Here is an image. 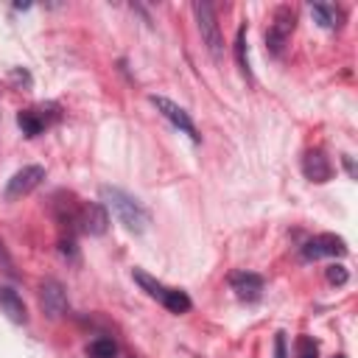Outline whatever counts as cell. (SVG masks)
Here are the masks:
<instances>
[{"label":"cell","instance_id":"6da1fadb","mask_svg":"<svg viewBox=\"0 0 358 358\" xmlns=\"http://www.w3.org/2000/svg\"><path fill=\"white\" fill-rule=\"evenodd\" d=\"M101 204H103L106 210H112V215H115L129 232H134V235L145 232L148 224H151V213L143 207V201L134 199L131 193L115 187V185H103V187H101Z\"/></svg>","mask_w":358,"mask_h":358},{"label":"cell","instance_id":"7a4b0ae2","mask_svg":"<svg viewBox=\"0 0 358 358\" xmlns=\"http://www.w3.org/2000/svg\"><path fill=\"white\" fill-rule=\"evenodd\" d=\"M193 14H196V25H199V34H201V42L207 48V53L218 62L221 53H224V36H221V28H218V14L210 3L204 0H196L193 3Z\"/></svg>","mask_w":358,"mask_h":358},{"label":"cell","instance_id":"3957f363","mask_svg":"<svg viewBox=\"0 0 358 358\" xmlns=\"http://www.w3.org/2000/svg\"><path fill=\"white\" fill-rule=\"evenodd\" d=\"M294 25H296V14L288 8V6H280L268 22V31H266V50L268 56H280L294 34Z\"/></svg>","mask_w":358,"mask_h":358},{"label":"cell","instance_id":"277c9868","mask_svg":"<svg viewBox=\"0 0 358 358\" xmlns=\"http://www.w3.org/2000/svg\"><path fill=\"white\" fill-rule=\"evenodd\" d=\"M39 305H42L45 316H50V319L64 316V313L70 310V299H67L64 285H62L59 280H53V277L42 280V282H39Z\"/></svg>","mask_w":358,"mask_h":358},{"label":"cell","instance_id":"5b68a950","mask_svg":"<svg viewBox=\"0 0 358 358\" xmlns=\"http://www.w3.org/2000/svg\"><path fill=\"white\" fill-rule=\"evenodd\" d=\"M151 103L157 106V112L173 126V129H179L182 134H187L193 143H199L201 137H199V131H196V123L190 120V115L179 106V103H173V101H168V98H162V95H151Z\"/></svg>","mask_w":358,"mask_h":358},{"label":"cell","instance_id":"8992f818","mask_svg":"<svg viewBox=\"0 0 358 358\" xmlns=\"http://www.w3.org/2000/svg\"><path fill=\"white\" fill-rule=\"evenodd\" d=\"M42 179H45V168L42 165H25V168H20L8 179V185H6V199L8 201H17V199L28 196L31 190H36L42 185Z\"/></svg>","mask_w":358,"mask_h":358},{"label":"cell","instance_id":"52a82bcc","mask_svg":"<svg viewBox=\"0 0 358 358\" xmlns=\"http://www.w3.org/2000/svg\"><path fill=\"white\" fill-rule=\"evenodd\" d=\"M347 255V243L344 238L333 235V232H322L316 238H310L305 246H302V257L305 260H319V257H341Z\"/></svg>","mask_w":358,"mask_h":358},{"label":"cell","instance_id":"ba28073f","mask_svg":"<svg viewBox=\"0 0 358 358\" xmlns=\"http://www.w3.org/2000/svg\"><path fill=\"white\" fill-rule=\"evenodd\" d=\"M109 227V213L101 201H84L78 210V229L87 235H103Z\"/></svg>","mask_w":358,"mask_h":358},{"label":"cell","instance_id":"9c48e42d","mask_svg":"<svg viewBox=\"0 0 358 358\" xmlns=\"http://www.w3.org/2000/svg\"><path fill=\"white\" fill-rule=\"evenodd\" d=\"M229 285H232L235 296L243 299V302H257L260 294H263V277L255 274V271H235L229 277Z\"/></svg>","mask_w":358,"mask_h":358},{"label":"cell","instance_id":"30bf717a","mask_svg":"<svg viewBox=\"0 0 358 358\" xmlns=\"http://www.w3.org/2000/svg\"><path fill=\"white\" fill-rule=\"evenodd\" d=\"M302 173H305V179H310V182H327V179L333 176L330 159L324 157L322 148H310V151L302 157Z\"/></svg>","mask_w":358,"mask_h":358},{"label":"cell","instance_id":"8fae6325","mask_svg":"<svg viewBox=\"0 0 358 358\" xmlns=\"http://www.w3.org/2000/svg\"><path fill=\"white\" fill-rule=\"evenodd\" d=\"M0 310L14 322V324H25L28 322V308L22 302V296L8 288V285H0Z\"/></svg>","mask_w":358,"mask_h":358},{"label":"cell","instance_id":"7c38bea8","mask_svg":"<svg viewBox=\"0 0 358 358\" xmlns=\"http://www.w3.org/2000/svg\"><path fill=\"white\" fill-rule=\"evenodd\" d=\"M131 277H134V282H137V285H140L151 299H157L159 305L165 302V296H168V291H171L168 285H162L157 277H151V274H148V271H143V268H131Z\"/></svg>","mask_w":358,"mask_h":358},{"label":"cell","instance_id":"4fadbf2b","mask_svg":"<svg viewBox=\"0 0 358 358\" xmlns=\"http://www.w3.org/2000/svg\"><path fill=\"white\" fill-rule=\"evenodd\" d=\"M17 123H20V129H22L25 137H36V134H42V131L48 129V120H45L36 109H22V112L17 115Z\"/></svg>","mask_w":358,"mask_h":358},{"label":"cell","instance_id":"5bb4252c","mask_svg":"<svg viewBox=\"0 0 358 358\" xmlns=\"http://www.w3.org/2000/svg\"><path fill=\"white\" fill-rule=\"evenodd\" d=\"M310 14L319 20V25H322V28H338V25H341V22H338V20H341V11H338V8H333V6L313 3V6H310Z\"/></svg>","mask_w":358,"mask_h":358},{"label":"cell","instance_id":"9a60e30c","mask_svg":"<svg viewBox=\"0 0 358 358\" xmlns=\"http://www.w3.org/2000/svg\"><path fill=\"white\" fill-rule=\"evenodd\" d=\"M162 308L179 316V313H187V310L193 308V302H190V296H187L185 291H179V288H171V291H168V296H165V302H162Z\"/></svg>","mask_w":358,"mask_h":358},{"label":"cell","instance_id":"2e32d148","mask_svg":"<svg viewBox=\"0 0 358 358\" xmlns=\"http://www.w3.org/2000/svg\"><path fill=\"white\" fill-rule=\"evenodd\" d=\"M87 355H90V358H117V347H115L112 338L98 336V338H92V341L87 344Z\"/></svg>","mask_w":358,"mask_h":358},{"label":"cell","instance_id":"e0dca14e","mask_svg":"<svg viewBox=\"0 0 358 358\" xmlns=\"http://www.w3.org/2000/svg\"><path fill=\"white\" fill-rule=\"evenodd\" d=\"M235 59H238L241 73L249 78V53H246V28L243 25L238 28V36H235Z\"/></svg>","mask_w":358,"mask_h":358},{"label":"cell","instance_id":"ac0fdd59","mask_svg":"<svg viewBox=\"0 0 358 358\" xmlns=\"http://www.w3.org/2000/svg\"><path fill=\"white\" fill-rule=\"evenodd\" d=\"M296 358H319V344L310 336L296 338Z\"/></svg>","mask_w":358,"mask_h":358},{"label":"cell","instance_id":"d6986e66","mask_svg":"<svg viewBox=\"0 0 358 358\" xmlns=\"http://www.w3.org/2000/svg\"><path fill=\"white\" fill-rule=\"evenodd\" d=\"M324 277H327V282H333V285H344V282L350 280V274H347V268H344L341 263H333V266H327Z\"/></svg>","mask_w":358,"mask_h":358},{"label":"cell","instance_id":"ffe728a7","mask_svg":"<svg viewBox=\"0 0 358 358\" xmlns=\"http://www.w3.org/2000/svg\"><path fill=\"white\" fill-rule=\"evenodd\" d=\"M0 271L14 274V260H11V255H8V249H6L3 241H0Z\"/></svg>","mask_w":358,"mask_h":358},{"label":"cell","instance_id":"44dd1931","mask_svg":"<svg viewBox=\"0 0 358 358\" xmlns=\"http://www.w3.org/2000/svg\"><path fill=\"white\" fill-rule=\"evenodd\" d=\"M274 358H285V333H277L274 338Z\"/></svg>","mask_w":358,"mask_h":358},{"label":"cell","instance_id":"7402d4cb","mask_svg":"<svg viewBox=\"0 0 358 358\" xmlns=\"http://www.w3.org/2000/svg\"><path fill=\"white\" fill-rule=\"evenodd\" d=\"M338 358H341V355H338Z\"/></svg>","mask_w":358,"mask_h":358}]
</instances>
